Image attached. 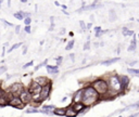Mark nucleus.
Segmentation results:
<instances>
[{"label":"nucleus","instance_id":"nucleus-1","mask_svg":"<svg viewBox=\"0 0 139 117\" xmlns=\"http://www.w3.org/2000/svg\"><path fill=\"white\" fill-rule=\"evenodd\" d=\"M99 94L97 93V91L92 88V87H88L84 90V94H83V104L84 105H90V104L95 103L97 101Z\"/></svg>","mask_w":139,"mask_h":117},{"label":"nucleus","instance_id":"nucleus-6","mask_svg":"<svg viewBox=\"0 0 139 117\" xmlns=\"http://www.w3.org/2000/svg\"><path fill=\"white\" fill-rule=\"evenodd\" d=\"M41 86H39L37 83H35V81H33L31 84V86H29V89L28 91L31 92L32 96H36V94H40V92H41Z\"/></svg>","mask_w":139,"mask_h":117},{"label":"nucleus","instance_id":"nucleus-41","mask_svg":"<svg viewBox=\"0 0 139 117\" xmlns=\"http://www.w3.org/2000/svg\"><path fill=\"white\" fill-rule=\"evenodd\" d=\"M54 4H55V6H60V3H59L58 1H55V2H54Z\"/></svg>","mask_w":139,"mask_h":117},{"label":"nucleus","instance_id":"nucleus-22","mask_svg":"<svg viewBox=\"0 0 139 117\" xmlns=\"http://www.w3.org/2000/svg\"><path fill=\"white\" fill-rule=\"evenodd\" d=\"M73 46H74V40H71L69 43H67V46L65 47V50H71V49L73 48Z\"/></svg>","mask_w":139,"mask_h":117},{"label":"nucleus","instance_id":"nucleus-26","mask_svg":"<svg viewBox=\"0 0 139 117\" xmlns=\"http://www.w3.org/2000/svg\"><path fill=\"white\" fill-rule=\"evenodd\" d=\"M4 72H7V67L6 66H0V75L3 74Z\"/></svg>","mask_w":139,"mask_h":117},{"label":"nucleus","instance_id":"nucleus-9","mask_svg":"<svg viewBox=\"0 0 139 117\" xmlns=\"http://www.w3.org/2000/svg\"><path fill=\"white\" fill-rule=\"evenodd\" d=\"M77 115V113L74 111V108L71 106V107H69L67 109H65V116L67 117H75Z\"/></svg>","mask_w":139,"mask_h":117},{"label":"nucleus","instance_id":"nucleus-31","mask_svg":"<svg viewBox=\"0 0 139 117\" xmlns=\"http://www.w3.org/2000/svg\"><path fill=\"white\" fill-rule=\"evenodd\" d=\"M20 31H21V26L20 25L15 26V34H20Z\"/></svg>","mask_w":139,"mask_h":117},{"label":"nucleus","instance_id":"nucleus-3","mask_svg":"<svg viewBox=\"0 0 139 117\" xmlns=\"http://www.w3.org/2000/svg\"><path fill=\"white\" fill-rule=\"evenodd\" d=\"M22 91H23V86H22L21 84H14V85H11L9 88V93H12L14 96H19L22 93Z\"/></svg>","mask_w":139,"mask_h":117},{"label":"nucleus","instance_id":"nucleus-39","mask_svg":"<svg viewBox=\"0 0 139 117\" xmlns=\"http://www.w3.org/2000/svg\"><path fill=\"white\" fill-rule=\"evenodd\" d=\"M135 64H136V61H134V62H131V63H130V66H133V65H135Z\"/></svg>","mask_w":139,"mask_h":117},{"label":"nucleus","instance_id":"nucleus-36","mask_svg":"<svg viewBox=\"0 0 139 117\" xmlns=\"http://www.w3.org/2000/svg\"><path fill=\"white\" fill-rule=\"evenodd\" d=\"M100 31H101L100 27H96V28H95V32H96V33H98V32H100Z\"/></svg>","mask_w":139,"mask_h":117},{"label":"nucleus","instance_id":"nucleus-33","mask_svg":"<svg viewBox=\"0 0 139 117\" xmlns=\"http://www.w3.org/2000/svg\"><path fill=\"white\" fill-rule=\"evenodd\" d=\"M2 22H3L4 24H7L8 26H13V24H12V23H9V22H8V21H6V20H2Z\"/></svg>","mask_w":139,"mask_h":117},{"label":"nucleus","instance_id":"nucleus-20","mask_svg":"<svg viewBox=\"0 0 139 117\" xmlns=\"http://www.w3.org/2000/svg\"><path fill=\"white\" fill-rule=\"evenodd\" d=\"M21 46H22V42H19V43L13 44V46H12L11 48H10L9 50H8V52H12L13 50H15V49H17V48H19V47H21Z\"/></svg>","mask_w":139,"mask_h":117},{"label":"nucleus","instance_id":"nucleus-7","mask_svg":"<svg viewBox=\"0 0 139 117\" xmlns=\"http://www.w3.org/2000/svg\"><path fill=\"white\" fill-rule=\"evenodd\" d=\"M20 99H21V101L23 102L24 104H26V103H29L32 100H33V96H32V94H31V92H29L28 90H23L22 91V93L20 94V96H19Z\"/></svg>","mask_w":139,"mask_h":117},{"label":"nucleus","instance_id":"nucleus-8","mask_svg":"<svg viewBox=\"0 0 139 117\" xmlns=\"http://www.w3.org/2000/svg\"><path fill=\"white\" fill-rule=\"evenodd\" d=\"M8 104L10 106H13V107H16V108H23L24 107V103L21 101V99H20L19 96H14Z\"/></svg>","mask_w":139,"mask_h":117},{"label":"nucleus","instance_id":"nucleus-13","mask_svg":"<svg viewBox=\"0 0 139 117\" xmlns=\"http://www.w3.org/2000/svg\"><path fill=\"white\" fill-rule=\"evenodd\" d=\"M128 83H129V78L126 76H122L121 78V84H122V87H127Z\"/></svg>","mask_w":139,"mask_h":117},{"label":"nucleus","instance_id":"nucleus-24","mask_svg":"<svg viewBox=\"0 0 139 117\" xmlns=\"http://www.w3.org/2000/svg\"><path fill=\"white\" fill-rule=\"evenodd\" d=\"M52 108H54L52 105H44V107H42L44 111H50V109H52Z\"/></svg>","mask_w":139,"mask_h":117},{"label":"nucleus","instance_id":"nucleus-38","mask_svg":"<svg viewBox=\"0 0 139 117\" xmlns=\"http://www.w3.org/2000/svg\"><path fill=\"white\" fill-rule=\"evenodd\" d=\"M91 25H92V24H91V23H89V24H87V28H90V27H91Z\"/></svg>","mask_w":139,"mask_h":117},{"label":"nucleus","instance_id":"nucleus-35","mask_svg":"<svg viewBox=\"0 0 139 117\" xmlns=\"http://www.w3.org/2000/svg\"><path fill=\"white\" fill-rule=\"evenodd\" d=\"M26 52H27V48L26 47H24V50H23V52H22V54H26Z\"/></svg>","mask_w":139,"mask_h":117},{"label":"nucleus","instance_id":"nucleus-43","mask_svg":"<svg viewBox=\"0 0 139 117\" xmlns=\"http://www.w3.org/2000/svg\"><path fill=\"white\" fill-rule=\"evenodd\" d=\"M120 117H121V116H120Z\"/></svg>","mask_w":139,"mask_h":117},{"label":"nucleus","instance_id":"nucleus-21","mask_svg":"<svg viewBox=\"0 0 139 117\" xmlns=\"http://www.w3.org/2000/svg\"><path fill=\"white\" fill-rule=\"evenodd\" d=\"M38 109H37L36 107H31V108H27L26 109V113L27 114H32V113H38Z\"/></svg>","mask_w":139,"mask_h":117},{"label":"nucleus","instance_id":"nucleus-34","mask_svg":"<svg viewBox=\"0 0 139 117\" xmlns=\"http://www.w3.org/2000/svg\"><path fill=\"white\" fill-rule=\"evenodd\" d=\"M25 32L26 33H31V26H25Z\"/></svg>","mask_w":139,"mask_h":117},{"label":"nucleus","instance_id":"nucleus-17","mask_svg":"<svg viewBox=\"0 0 139 117\" xmlns=\"http://www.w3.org/2000/svg\"><path fill=\"white\" fill-rule=\"evenodd\" d=\"M84 92V90H79L76 93V96H75V98H74V101L76 102V101H78V100H80V99H83V96H82V93Z\"/></svg>","mask_w":139,"mask_h":117},{"label":"nucleus","instance_id":"nucleus-16","mask_svg":"<svg viewBox=\"0 0 139 117\" xmlns=\"http://www.w3.org/2000/svg\"><path fill=\"white\" fill-rule=\"evenodd\" d=\"M118 58H115V59H112V60H109V61H104V62H102V65H110V64H112V63H115V62H117L118 61Z\"/></svg>","mask_w":139,"mask_h":117},{"label":"nucleus","instance_id":"nucleus-28","mask_svg":"<svg viewBox=\"0 0 139 117\" xmlns=\"http://www.w3.org/2000/svg\"><path fill=\"white\" fill-rule=\"evenodd\" d=\"M89 46H90V42L87 41L85 43V46H84V50H88V49H89Z\"/></svg>","mask_w":139,"mask_h":117},{"label":"nucleus","instance_id":"nucleus-15","mask_svg":"<svg viewBox=\"0 0 139 117\" xmlns=\"http://www.w3.org/2000/svg\"><path fill=\"white\" fill-rule=\"evenodd\" d=\"M109 14H110V17H109L110 22H114L115 20H116V14H115V11H113V10H110V11H109Z\"/></svg>","mask_w":139,"mask_h":117},{"label":"nucleus","instance_id":"nucleus-25","mask_svg":"<svg viewBox=\"0 0 139 117\" xmlns=\"http://www.w3.org/2000/svg\"><path fill=\"white\" fill-rule=\"evenodd\" d=\"M129 73H131V74H139V69H134V68H128L127 69Z\"/></svg>","mask_w":139,"mask_h":117},{"label":"nucleus","instance_id":"nucleus-37","mask_svg":"<svg viewBox=\"0 0 139 117\" xmlns=\"http://www.w3.org/2000/svg\"><path fill=\"white\" fill-rule=\"evenodd\" d=\"M70 58H71V60H72V62H74V54H71Z\"/></svg>","mask_w":139,"mask_h":117},{"label":"nucleus","instance_id":"nucleus-40","mask_svg":"<svg viewBox=\"0 0 139 117\" xmlns=\"http://www.w3.org/2000/svg\"><path fill=\"white\" fill-rule=\"evenodd\" d=\"M62 9H63V10H66L67 8H66V6H62Z\"/></svg>","mask_w":139,"mask_h":117},{"label":"nucleus","instance_id":"nucleus-11","mask_svg":"<svg viewBox=\"0 0 139 117\" xmlns=\"http://www.w3.org/2000/svg\"><path fill=\"white\" fill-rule=\"evenodd\" d=\"M84 104L83 103H79V102H78V103H74V105L72 106L73 108H74V111L76 112V113H78V112H80V111H83V109H84Z\"/></svg>","mask_w":139,"mask_h":117},{"label":"nucleus","instance_id":"nucleus-32","mask_svg":"<svg viewBox=\"0 0 139 117\" xmlns=\"http://www.w3.org/2000/svg\"><path fill=\"white\" fill-rule=\"evenodd\" d=\"M102 34H104V32L103 31H100V32H98V33H96V37H100Z\"/></svg>","mask_w":139,"mask_h":117},{"label":"nucleus","instance_id":"nucleus-27","mask_svg":"<svg viewBox=\"0 0 139 117\" xmlns=\"http://www.w3.org/2000/svg\"><path fill=\"white\" fill-rule=\"evenodd\" d=\"M33 64H34V62H33V61L28 62V63H26V64H25V65L23 66V68H26V67H29V66H32Z\"/></svg>","mask_w":139,"mask_h":117},{"label":"nucleus","instance_id":"nucleus-4","mask_svg":"<svg viewBox=\"0 0 139 117\" xmlns=\"http://www.w3.org/2000/svg\"><path fill=\"white\" fill-rule=\"evenodd\" d=\"M110 81H111V88H112L113 90H115V91H121L122 90L123 87H122V84H121V80L116 76L111 77Z\"/></svg>","mask_w":139,"mask_h":117},{"label":"nucleus","instance_id":"nucleus-12","mask_svg":"<svg viewBox=\"0 0 139 117\" xmlns=\"http://www.w3.org/2000/svg\"><path fill=\"white\" fill-rule=\"evenodd\" d=\"M35 83H37L39 85V86H41V87H44L45 85H46V78H45V77H38V78H36L35 79Z\"/></svg>","mask_w":139,"mask_h":117},{"label":"nucleus","instance_id":"nucleus-23","mask_svg":"<svg viewBox=\"0 0 139 117\" xmlns=\"http://www.w3.org/2000/svg\"><path fill=\"white\" fill-rule=\"evenodd\" d=\"M31 22H32L31 17H26V19H24V23H25V25H26V26H29Z\"/></svg>","mask_w":139,"mask_h":117},{"label":"nucleus","instance_id":"nucleus-42","mask_svg":"<svg viewBox=\"0 0 139 117\" xmlns=\"http://www.w3.org/2000/svg\"><path fill=\"white\" fill-rule=\"evenodd\" d=\"M138 37H139V35H138Z\"/></svg>","mask_w":139,"mask_h":117},{"label":"nucleus","instance_id":"nucleus-10","mask_svg":"<svg viewBox=\"0 0 139 117\" xmlns=\"http://www.w3.org/2000/svg\"><path fill=\"white\" fill-rule=\"evenodd\" d=\"M47 68V72L49 74H57L58 72H59V68H58V66H52V65H47L46 66Z\"/></svg>","mask_w":139,"mask_h":117},{"label":"nucleus","instance_id":"nucleus-14","mask_svg":"<svg viewBox=\"0 0 139 117\" xmlns=\"http://www.w3.org/2000/svg\"><path fill=\"white\" fill-rule=\"evenodd\" d=\"M53 114H55V115H59V116H64L65 115V109L63 108H55Z\"/></svg>","mask_w":139,"mask_h":117},{"label":"nucleus","instance_id":"nucleus-19","mask_svg":"<svg viewBox=\"0 0 139 117\" xmlns=\"http://www.w3.org/2000/svg\"><path fill=\"white\" fill-rule=\"evenodd\" d=\"M135 49H136V39L134 38V40L131 41V44H130L129 47H128L127 50H128V51H134Z\"/></svg>","mask_w":139,"mask_h":117},{"label":"nucleus","instance_id":"nucleus-2","mask_svg":"<svg viewBox=\"0 0 139 117\" xmlns=\"http://www.w3.org/2000/svg\"><path fill=\"white\" fill-rule=\"evenodd\" d=\"M93 89L97 91L98 94H104L108 91V85L103 80H97L93 83Z\"/></svg>","mask_w":139,"mask_h":117},{"label":"nucleus","instance_id":"nucleus-5","mask_svg":"<svg viewBox=\"0 0 139 117\" xmlns=\"http://www.w3.org/2000/svg\"><path fill=\"white\" fill-rule=\"evenodd\" d=\"M50 91H51V84L50 83H47L44 87L41 88V92H40V101L42 100H46L49 96Z\"/></svg>","mask_w":139,"mask_h":117},{"label":"nucleus","instance_id":"nucleus-18","mask_svg":"<svg viewBox=\"0 0 139 117\" xmlns=\"http://www.w3.org/2000/svg\"><path fill=\"white\" fill-rule=\"evenodd\" d=\"M123 35L124 36H133L134 32L133 31H128L127 28H123Z\"/></svg>","mask_w":139,"mask_h":117},{"label":"nucleus","instance_id":"nucleus-29","mask_svg":"<svg viewBox=\"0 0 139 117\" xmlns=\"http://www.w3.org/2000/svg\"><path fill=\"white\" fill-rule=\"evenodd\" d=\"M62 60H63L62 56H59V58L57 59V64H58V65H60V64L62 63Z\"/></svg>","mask_w":139,"mask_h":117},{"label":"nucleus","instance_id":"nucleus-30","mask_svg":"<svg viewBox=\"0 0 139 117\" xmlns=\"http://www.w3.org/2000/svg\"><path fill=\"white\" fill-rule=\"evenodd\" d=\"M79 24H80V27H82L83 29H86V28H87V26L85 25V23H84L83 21H80V22H79Z\"/></svg>","mask_w":139,"mask_h":117}]
</instances>
